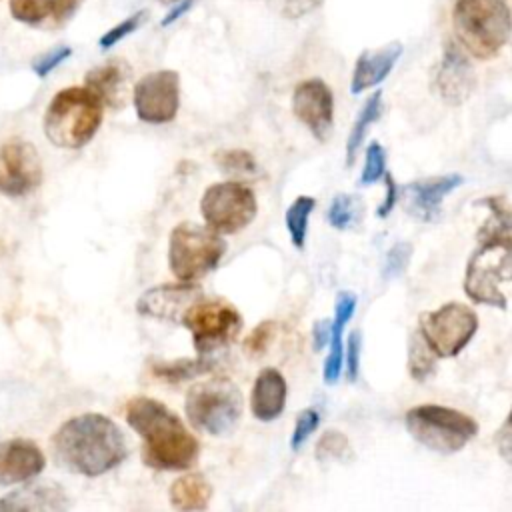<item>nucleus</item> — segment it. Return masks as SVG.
<instances>
[{
    "label": "nucleus",
    "instance_id": "1",
    "mask_svg": "<svg viewBox=\"0 0 512 512\" xmlns=\"http://www.w3.org/2000/svg\"><path fill=\"white\" fill-rule=\"evenodd\" d=\"M54 460L68 472L96 478L116 468L128 456L120 426L98 412L66 420L50 438Z\"/></svg>",
    "mask_w": 512,
    "mask_h": 512
},
{
    "label": "nucleus",
    "instance_id": "2",
    "mask_svg": "<svg viewBox=\"0 0 512 512\" xmlns=\"http://www.w3.org/2000/svg\"><path fill=\"white\" fill-rule=\"evenodd\" d=\"M126 422L142 438V462L156 470H186L200 454L196 436L180 416L150 396H134L126 404Z\"/></svg>",
    "mask_w": 512,
    "mask_h": 512
},
{
    "label": "nucleus",
    "instance_id": "3",
    "mask_svg": "<svg viewBox=\"0 0 512 512\" xmlns=\"http://www.w3.org/2000/svg\"><path fill=\"white\" fill-rule=\"evenodd\" d=\"M102 108L104 102L88 86H68L50 100L44 114V134L58 148H82L100 128Z\"/></svg>",
    "mask_w": 512,
    "mask_h": 512
},
{
    "label": "nucleus",
    "instance_id": "4",
    "mask_svg": "<svg viewBox=\"0 0 512 512\" xmlns=\"http://www.w3.org/2000/svg\"><path fill=\"white\" fill-rule=\"evenodd\" d=\"M452 24L458 42L476 58H494L512 36V12L504 0H456Z\"/></svg>",
    "mask_w": 512,
    "mask_h": 512
},
{
    "label": "nucleus",
    "instance_id": "5",
    "mask_svg": "<svg viewBox=\"0 0 512 512\" xmlns=\"http://www.w3.org/2000/svg\"><path fill=\"white\" fill-rule=\"evenodd\" d=\"M184 410L194 430L222 436L238 424L244 410V396L232 380L212 378L188 390Z\"/></svg>",
    "mask_w": 512,
    "mask_h": 512
},
{
    "label": "nucleus",
    "instance_id": "6",
    "mask_svg": "<svg viewBox=\"0 0 512 512\" xmlns=\"http://www.w3.org/2000/svg\"><path fill=\"white\" fill-rule=\"evenodd\" d=\"M404 424L416 442L440 454L462 450L478 434V422L472 416L440 404L410 408Z\"/></svg>",
    "mask_w": 512,
    "mask_h": 512
},
{
    "label": "nucleus",
    "instance_id": "7",
    "mask_svg": "<svg viewBox=\"0 0 512 512\" xmlns=\"http://www.w3.org/2000/svg\"><path fill=\"white\" fill-rule=\"evenodd\" d=\"M226 254V240L208 224L180 222L170 232L168 264L182 282H194L210 274Z\"/></svg>",
    "mask_w": 512,
    "mask_h": 512
},
{
    "label": "nucleus",
    "instance_id": "8",
    "mask_svg": "<svg viewBox=\"0 0 512 512\" xmlns=\"http://www.w3.org/2000/svg\"><path fill=\"white\" fill-rule=\"evenodd\" d=\"M512 280V242L502 238H478V248L466 264L464 292L476 304L506 310L508 300L500 288Z\"/></svg>",
    "mask_w": 512,
    "mask_h": 512
},
{
    "label": "nucleus",
    "instance_id": "9",
    "mask_svg": "<svg viewBox=\"0 0 512 512\" xmlns=\"http://www.w3.org/2000/svg\"><path fill=\"white\" fill-rule=\"evenodd\" d=\"M258 202L254 192L238 180L216 182L206 188L200 200L204 222L220 234L244 230L256 216Z\"/></svg>",
    "mask_w": 512,
    "mask_h": 512
},
{
    "label": "nucleus",
    "instance_id": "10",
    "mask_svg": "<svg viewBox=\"0 0 512 512\" xmlns=\"http://www.w3.org/2000/svg\"><path fill=\"white\" fill-rule=\"evenodd\" d=\"M478 330L476 312L460 302L442 304L420 316L418 332L438 358L458 356Z\"/></svg>",
    "mask_w": 512,
    "mask_h": 512
},
{
    "label": "nucleus",
    "instance_id": "11",
    "mask_svg": "<svg viewBox=\"0 0 512 512\" xmlns=\"http://www.w3.org/2000/svg\"><path fill=\"white\" fill-rule=\"evenodd\" d=\"M182 326L190 330L196 352L208 356L234 342L242 330V316L224 300L200 298L184 316Z\"/></svg>",
    "mask_w": 512,
    "mask_h": 512
},
{
    "label": "nucleus",
    "instance_id": "12",
    "mask_svg": "<svg viewBox=\"0 0 512 512\" xmlns=\"http://www.w3.org/2000/svg\"><path fill=\"white\" fill-rule=\"evenodd\" d=\"M136 116L146 124H168L180 108V76L176 70H156L142 76L132 92Z\"/></svg>",
    "mask_w": 512,
    "mask_h": 512
},
{
    "label": "nucleus",
    "instance_id": "13",
    "mask_svg": "<svg viewBox=\"0 0 512 512\" xmlns=\"http://www.w3.org/2000/svg\"><path fill=\"white\" fill-rule=\"evenodd\" d=\"M42 182V162L34 144L24 138H10L0 146V192L24 196Z\"/></svg>",
    "mask_w": 512,
    "mask_h": 512
},
{
    "label": "nucleus",
    "instance_id": "14",
    "mask_svg": "<svg viewBox=\"0 0 512 512\" xmlns=\"http://www.w3.org/2000/svg\"><path fill=\"white\" fill-rule=\"evenodd\" d=\"M200 298H204V294L200 286L192 282L180 280L178 284H160L140 294V298L136 300V312L146 318L182 324L188 310Z\"/></svg>",
    "mask_w": 512,
    "mask_h": 512
},
{
    "label": "nucleus",
    "instance_id": "15",
    "mask_svg": "<svg viewBox=\"0 0 512 512\" xmlns=\"http://www.w3.org/2000/svg\"><path fill=\"white\" fill-rule=\"evenodd\" d=\"M292 110L316 140L324 142L330 136L334 124V96L326 82L320 78L300 82L292 94Z\"/></svg>",
    "mask_w": 512,
    "mask_h": 512
},
{
    "label": "nucleus",
    "instance_id": "16",
    "mask_svg": "<svg viewBox=\"0 0 512 512\" xmlns=\"http://www.w3.org/2000/svg\"><path fill=\"white\" fill-rule=\"evenodd\" d=\"M462 184H464V176L444 174V176H436V178L410 182L402 188L400 194L404 198L406 210L412 216H416L424 222H430L438 216L442 200Z\"/></svg>",
    "mask_w": 512,
    "mask_h": 512
},
{
    "label": "nucleus",
    "instance_id": "17",
    "mask_svg": "<svg viewBox=\"0 0 512 512\" xmlns=\"http://www.w3.org/2000/svg\"><path fill=\"white\" fill-rule=\"evenodd\" d=\"M46 466L44 452L26 438L0 444V486L20 484L36 478Z\"/></svg>",
    "mask_w": 512,
    "mask_h": 512
},
{
    "label": "nucleus",
    "instance_id": "18",
    "mask_svg": "<svg viewBox=\"0 0 512 512\" xmlns=\"http://www.w3.org/2000/svg\"><path fill=\"white\" fill-rule=\"evenodd\" d=\"M474 82V68L464 52L454 44L446 46L436 72V88L442 100L448 104H462L470 96Z\"/></svg>",
    "mask_w": 512,
    "mask_h": 512
},
{
    "label": "nucleus",
    "instance_id": "19",
    "mask_svg": "<svg viewBox=\"0 0 512 512\" xmlns=\"http://www.w3.org/2000/svg\"><path fill=\"white\" fill-rule=\"evenodd\" d=\"M84 0H10L14 20L44 30L66 26L78 12Z\"/></svg>",
    "mask_w": 512,
    "mask_h": 512
},
{
    "label": "nucleus",
    "instance_id": "20",
    "mask_svg": "<svg viewBox=\"0 0 512 512\" xmlns=\"http://www.w3.org/2000/svg\"><path fill=\"white\" fill-rule=\"evenodd\" d=\"M402 56V44L390 42L376 50H364L354 66L352 80H350V92L360 94L376 84H380L394 68L398 58Z\"/></svg>",
    "mask_w": 512,
    "mask_h": 512
},
{
    "label": "nucleus",
    "instance_id": "21",
    "mask_svg": "<svg viewBox=\"0 0 512 512\" xmlns=\"http://www.w3.org/2000/svg\"><path fill=\"white\" fill-rule=\"evenodd\" d=\"M286 396H288V386L284 376L276 368L260 370L250 394L252 416L260 422L276 420L284 412Z\"/></svg>",
    "mask_w": 512,
    "mask_h": 512
},
{
    "label": "nucleus",
    "instance_id": "22",
    "mask_svg": "<svg viewBox=\"0 0 512 512\" xmlns=\"http://www.w3.org/2000/svg\"><path fill=\"white\" fill-rule=\"evenodd\" d=\"M86 86L110 108H122L126 104L128 68L124 62H106L92 68L84 76Z\"/></svg>",
    "mask_w": 512,
    "mask_h": 512
},
{
    "label": "nucleus",
    "instance_id": "23",
    "mask_svg": "<svg viewBox=\"0 0 512 512\" xmlns=\"http://www.w3.org/2000/svg\"><path fill=\"white\" fill-rule=\"evenodd\" d=\"M66 492L56 484L22 486L0 500V510H66Z\"/></svg>",
    "mask_w": 512,
    "mask_h": 512
},
{
    "label": "nucleus",
    "instance_id": "24",
    "mask_svg": "<svg viewBox=\"0 0 512 512\" xmlns=\"http://www.w3.org/2000/svg\"><path fill=\"white\" fill-rule=\"evenodd\" d=\"M356 310V296L352 292H340L336 296L334 306V322H332V334H330V352L324 362V382L336 384L342 374V362H344V344H342V332L346 322L352 318Z\"/></svg>",
    "mask_w": 512,
    "mask_h": 512
},
{
    "label": "nucleus",
    "instance_id": "25",
    "mask_svg": "<svg viewBox=\"0 0 512 512\" xmlns=\"http://www.w3.org/2000/svg\"><path fill=\"white\" fill-rule=\"evenodd\" d=\"M212 498V486L204 474L192 472L176 478L170 486V502L176 510H206Z\"/></svg>",
    "mask_w": 512,
    "mask_h": 512
},
{
    "label": "nucleus",
    "instance_id": "26",
    "mask_svg": "<svg viewBox=\"0 0 512 512\" xmlns=\"http://www.w3.org/2000/svg\"><path fill=\"white\" fill-rule=\"evenodd\" d=\"M490 216L478 230V238H502L512 242V206L502 196H488L480 202Z\"/></svg>",
    "mask_w": 512,
    "mask_h": 512
},
{
    "label": "nucleus",
    "instance_id": "27",
    "mask_svg": "<svg viewBox=\"0 0 512 512\" xmlns=\"http://www.w3.org/2000/svg\"><path fill=\"white\" fill-rule=\"evenodd\" d=\"M382 114V92L376 90L372 96H368V100L364 102L362 110L358 112L356 122L352 124V130L348 134V142H346V164L350 166L356 158V152L360 148V144L364 142V136L368 132V128L380 118Z\"/></svg>",
    "mask_w": 512,
    "mask_h": 512
},
{
    "label": "nucleus",
    "instance_id": "28",
    "mask_svg": "<svg viewBox=\"0 0 512 512\" xmlns=\"http://www.w3.org/2000/svg\"><path fill=\"white\" fill-rule=\"evenodd\" d=\"M214 366L212 360H208L206 356H200L196 360H174V362H162V364H154L152 366V374L158 376L160 380L166 382H182V380H192L196 376H202L206 372H210Z\"/></svg>",
    "mask_w": 512,
    "mask_h": 512
},
{
    "label": "nucleus",
    "instance_id": "29",
    "mask_svg": "<svg viewBox=\"0 0 512 512\" xmlns=\"http://www.w3.org/2000/svg\"><path fill=\"white\" fill-rule=\"evenodd\" d=\"M316 206V200L312 196H298L286 210V228L290 234V240L296 248H304L306 232H308V218Z\"/></svg>",
    "mask_w": 512,
    "mask_h": 512
},
{
    "label": "nucleus",
    "instance_id": "30",
    "mask_svg": "<svg viewBox=\"0 0 512 512\" xmlns=\"http://www.w3.org/2000/svg\"><path fill=\"white\" fill-rule=\"evenodd\" d=\"M436 354L432 352V348L426 344V340L422 338L420 332L410 336L408 342V372L416 382H424L436 366Z\"/></svg>",
    "mask_w": 512,
    "mask_h": 512
},
{
    "label": "nucleus",
    "instance_id": "31",
    "mask_svg": "<svg viewBox=\"0 0 512 512\" xmlns=\"http://www.w3.org/2000/svg\"><path fill=\"white\" fill-rule=\"evenodd\" d=\"M214 160L222 174L230 178H248L258 172L256 158L248 150H220L214 154Z\"/></svg>",
    "mask_w": 512,
    "mask_h": 512
},
{
    "label": "nucleus",
    "instance_id": "32",
    "mask_svg": "<svg viewBox=\"0 0 512 512\" xmlns=\"http://www.w3.org/2000/svg\"><path fill=\"white\" fill-rule=\"evenodd\" d=\"M316 458L320 462L330 460H346L350 458V442L338 430H326L316 444Z\"/></svg>",
    "mask_w": 512,
    "mask_h": 512
},
{
    "label": "nucleus",
    "instance_id": "33",
    "mask_svg": "<svg viewBox=\"0 0 512 512\" xmlns=\"http://www.w3.org/2000/svg\"><path fill=\"white\" fill-rule=\"evenodd\" d=\"M356 198L348 194H338L332 198L328 208V222L338 228L346 230L356 220Z\"/></svg>",
    "mask_w": 512,
    "mask_h": 512
},
{
    "label": "nucleus",
    "instance_id": "34",
    "mask_svg": "<svg viewBox=\"0 0 512 512\" xmlns=\"http://www.w3.org/2000/svg\"><path fill=\"white\" fill-rule=\"evenodd\" d=\"M386 172V152L378 142H370L366 148V162L360 174V184L368 186L378 182Z\"/></svg>",
    "mask_w": 512,
    "mask_h": 512
},
{
    "label": "nucleus",
    "instance_id": "35",
    "mask_svg": "<svg viewBox=\"0 0 512 512\" xmlns=\"http://www.w3.org/2000/svg\"><path fill=\"white\" fill-rule=\"evenodd\" d=\"M146 16H148V12L146 10H140V12H136V14H132V16H128L126 20H122V22H118L116 26H112L108 32H104L102 36H100V40H98V44H100V48H112L114 44H118L120 40H124L126 36H130L134 30H138L140 26H142V22L146 20Z\"/></svg>",
    "mask_w": 512,
    "mask_h": 512
},
{
    "label": "nucleus",
    "instance_id": "36",
    "mask_svg": "<svg viewBox=\"0 0 512 512\" xmlns=\"http://www.w3.org/2000/svg\"><path fill=\"white\" fill-rule=\"evenodd\" d=\"M324 0H266L268 8L272 12H276L282 18L288 20H298L310 12H314L316 8L322 6Z\"/></svg>",
    "mask_w": 512,
    "mask_h": 512
},
{
    "label": "nucleus",
    "instance_id": "37",
    "mask_svg": "<svg viewBox=\"0 0 512 512\" xmlns=\"http://www.w3.org/2000/svg\"><path fill=\"white\" fill-rule=\"evenodd\" d=\"M410 256H412V246L408 242H396L386 252L384 268H382V278L384 280H392V278L400 276L406 270V266L410 262Z\"/></svg>",
    "mask_w": 512,
    "mask_h": 512
},
{
    "label": "nucleus",
    "instance_id": "38",
    "mask_svg": "<svg viewBox=\"0 0 512 512\" xmlns=\"http://www.w3.org/2000/svg\"><path fill=\"white\" fill-rule=\"evenodd\" d=\"M276 334V322L272 320H264L260 322L244 340V350L250 356H260L262 352H266V348L270 346V342L274 340Z\"/></svg>",
    "mask_w": 512,
    "mask_h": 512
},
{
    "label": "nucleus",
    "instance_id": "39",
    "mask_svg": "<svg viewBox=\"0 0 512 512\" xmlns=\"http://www.w3.org/2000/svg\"><path fill=\"white\" fill-rule=\"evenodd\" d=\"M318 424H320V414L314 408L302 410L296 418V424H294V432H292V438H290V448L298 450L310 438V434L318 428Z\"/></svg>",
    "mask_w": 512,
    "mask_h": 512
},
{
    "label": "nucleus",
    "instance_id": "40",
    "mask_svg": "<svg viewBox=\"0 0 512 512\" xmlns=\"http://www.w3.org/2000/svg\"><path fill=\"white\" fill-rule=\"evenodd\" d=\"M70 54H72V48H70V46H66V44L56 46V48H52V50L40 54V56L32 62V70H34L36 76L44 78V76H48L56 66H60Z\"/></svg>",
    "mask_w": 512,
    "mask_h": 512
},
{
    "label": "nucleus",
    "instance_id": "41",
    "mask_svg": "<svg viewBox=\"0 0 512 512\" xmlns=\"http://www.w3.org/2000/svg\"><path fill=\"white\" fill-rule=\"evenodd\" d=\"M494 442H496L498 454H500L508 464H512V408H510L506 420L502 422V426L496 430Z\"/></svg>",
    "mask_w": 512,
    "mask_h": 512
},
{
    "label": "nucleus",
    "instance_id": "42",
    "mask_svg": "<svg viewBox=\"0 0 512 512\" xmlns=\"http://www.w3.org/2000/svg\"><path fill=\"white\" fill-rule=\"evenodd\" d=\"M360 344H362V336L358 330H354L346 346V372L352 382L358 378V370H360Z\"/></svg>",
    "mask_w": 512,
    "mask_h": 512
},
{
    "label": "nucleus",
    "instance_id": "43",
    "mask_svg": "<svg viewBox=\"0 0 512 512\" xmlns=\"http://www.w3.org/2000/svg\"><path fill=\"white\" fill-rule=\"evenodd\" d=\"M384 182H386V198H384V202H382V204L378 206V210H376L378 218L388 216V214L392 212L394 204H396L398 198H400V188L394 184V180H392V176H390L388 172H384Z\"/></svg>",
    "mask_w": 512,
    "mask_h": 512
},
{
    "label": "nucleus",
    "instance_id": "44",
    "mask_svg": "<svg viewBox=\"0 0 512 512\" xmlns=\"http://www.w3.org/2000/svg\"><path fill=\"white\" fill-rule=\"evenodd\" d=\"M330 334H332V322L330 320H318L312 328V344L314 350L320 352L326 344H330Z\"/></svg>",
    "mask_w": 512,
    "mask_h": 512
},
{
    "label": "nucleus",
    "instance_id": "45",
    "mask_svg": "<svg viewBox=\"0 0 512 512\" xmlns=\"http://www.w3.org/2000/svg\"><path fill=\"white\" fill-rule=\"evenodd\" d=\"M198 0H178V4L174 6V8H170L168 10V14L162 18V26H170V24H174L178 18H182L194 4H196Z\"/></svg>",
    "mask_w": 512,
    "mask_h": 512
},
{
    "label": "nucleus",
    "instance_id": "46",
    "mask_svg": "<svg viewBox=\"0 0 512 512\" xmlns=\"http://www.w3.org/2000/svg\"><path fill=\"white\" fill-rule=\"evenodd\" d=\"M164 2H174V0H164Z\"/></svg>",
    "mask_w": 512,
    "mask_h": 512
}]
</instances>
